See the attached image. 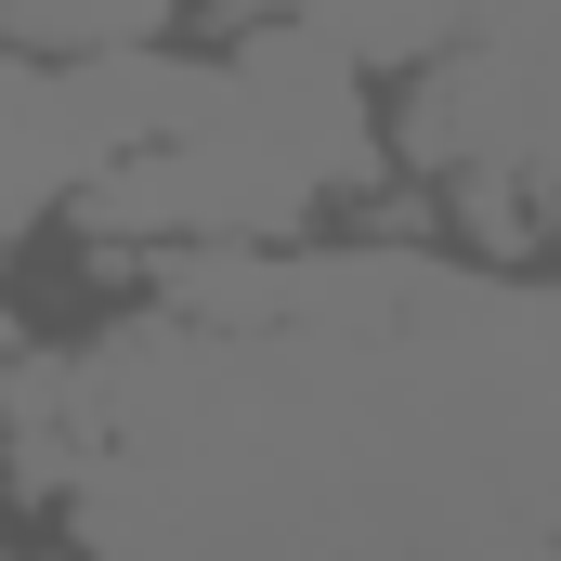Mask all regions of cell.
<instances>
[{"mask_svg":"<svg viewBox=\"0 0 561 561\" xmlns=\"http://www.w3.org/2000/svg\"><path fill=\"white\" fill-rule=\"evenodd\" d=\"M157 13L170 0H0V39L13 53H118V39H157Z\"/></svg>","mask_w":561,"mask_h":561,"instance_id":"obj_1","label":"cell"}]
</instances>
